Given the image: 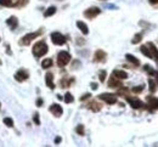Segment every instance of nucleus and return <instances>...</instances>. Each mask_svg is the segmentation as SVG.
<instances>
[{"mask_svg":"<svg viewBox=\"0 0 158 147\" xmlns=\"http://www.w3.org/2000/svg\"><path fill=\"white\" fill-rule=\"evenodd\" d=\"M45 80H46V85H48L50 89H55L54 75H52V73H46V75H45Z\"/></svg>","mask_w":158,"mask_h":147,"instance_id":"2eb2a0df","label":"nucleus"},{"mask_svg":"<svg viewBox=\"0 0 158 147\" xmlns=\"http://www.w3.org/2000/svg\"><path fill=\"white\" fill-rule=\"evenodd\" d=\"M50 112H51L55 117H60L61 114L63 113V109H62V107H61L60 105H57V103H52L51 106H50Z\"/></svg>","mask_w":158,"mask_h":147,"instance_id":"6e6552de","label":"nucleus"},{"mask_svg":"<svg viewBox=\"0 0 158 147\" xmlns=\"http://www.w3.org/2000/svg\"><path fill=\"white\" fill-rule=\"evenodd\" d=\"M88 107H89L91 111H94V112H97V111L101 109V105L96 103V102H91V103H89Z\"/></svg>","mask_w":158,"mask_h":147,"instance_id":"4be33fe9","label":"nucleus"},{"mask_svg":"<svg viewBox=\"0 0 158 147\" xmlns=\"http://www.w3.org/2000/svg\"><path fill=\"white\" fill-rule=\"evenodd\" d=\"M6 23H7L9 26L11 27L12 29H15V28L17 27V24H18V21H17V18H16V17L11 16V17H10V18L7 19V21H6Z\"/></svg>","mask_w":158,"mask_h":147,"instance_id":"a211bd4d","label":"nucleus"},{"mask_svg":"<svg viewBox=\"0 0 158 147\" xmlns=\"http://www.w3.org/2000/svg\"><path fill=\"white\" fill-rule=\"evenodd\" d=\"M90 94H84L83 96H81V97H80V101H84V100H86V99H89L90 97Z\"/></svg>","mask_w":158,"mask_h":147,"instance_id":"2f4dec72","label":"nucleus"},{"mask_svg":"<svg viewBox=\"0 0 158 147\" xmlns=\"http://www.w3.org/2000/svg\"><path fill=\"white\" fill-rule=\"evenodd\" d=\"M125 57H126V60H128L129 62H131L132 64H135V66H139V64H140V61L137 60L135 56L130 55V54H126V55H125Z\"/></svg>","mask_w":158,"mask_h":147,"instance_id":"6ab92c4d","label":"nucleus"},{"mask_svg":"<svg viewBox=\"0 0 158 147\" xmlns=\"http://www.w3.org/2000/svg\"><path fill=\"white\" fill-rule=\"evenodd\" d=\"M113 77H116L117 79H126L128 78V73L124 72V70L116 69V70H113Z\"/></svg>","mask_w":158,"mask_h":147,"instance_id":"4468645a","label":"nucleus"},{"mask_svg":"<svg viewBox=\"0 0 158 147\" xmlns=\"http://www.w3.org/2000/svg\"><path fill=\"white\" fill-rule=\"evenodd\" d=\"M147 102H149V106L152 109L158 108V99L153 97V96H149V97H147Z\"/></svg>","mask_w":158,"mask_h":147,"instance_id":"ddd939ff","label":"nucleus"},{"mask_svg":"<svg viewBox=\"0 0 158 147\" xmlns=\"http://www.w3.org/2000/svg\"><path fill=\"white\" fill-rule=\"evenodd\" d=\"M141 39H142V34L141 33H137V34L134 35V39L131 40V43L132 44H139L141 42Z\"/></svg>","mask_w":158,"mask_h":147,"instance_id":"393cba45","label":"nucleus"},{"mask_svg":"<svg viewBox=\"0 0 158 147\" xmlns=\"http://www.w3.org/2000/svg\"><path fill=\"white\" fill-rule=\"evenodd\" d=\"M142 90H144V85H139V87H135V88L131 89V91H132V93H135V94L141 93Z\"/></svg>","mask_w":158,"mask_h":147,"instance_id":"bb28decb","label":"nucleus"},{"mask_svg":"<svg viewBox=\"0 0 158 147\" xmlns=\"http://www.w3.org/2000/svg\"><path fill=\"white\" fill-rule=\"evenodd\" d=\"M97 88H99V85L96 83H91V89H93V90H96Z\"/></svg>","mask_w":158,"mask_h":147,"instance_id":"473e14b6","label":"nucleus"},{"mask_svg":"<svg viewBox=\"0 0 158 147\" xmlns=\"http://www.w3.org/2000/svg\"><path fill=\"white\" fill-rule=\"evenodd\" d=\"M77 27L80 29V32L83 33V34H88L89 33V28H88V26H86L83 21H78L77 22Z\"/></svg>","mask_w":158,"mask_h":147,"instance_id":"dca6fc26","label":"nucleus"},{"mask_svg":"<svg viewBox=\"0 0 158 147\" xmlns=\"http://www.w3.org/2000/svg\"><path fill=\"white\" fill-rule=\"evenodd\" d=\"M106 60V52L102 51V50H97L94 55V61L95 62H104Z\"/></svg>","mask_w":158,"mask_h":147,"instance_id":"9d476101","label":"nucleus"},{"mask_svg":"<svg viewBox=\"0 0 158 147\" xmlns=\"http://www.w3.org/2000/svg\"><path fill=\"white\" fill-rule=\"evenodd\" d=\"M149 85H150V91L151 93H155L157 90V84L155 83L153 79H149Z\"/></svg>","mask_w":158,"mask_h":147,"instance_id":"b1692460","label":"nucleus"},{"mask_svg":"<svg viewBox=\"0 0 158 147\" xmlns=\"http://www.w3.org/2000/svg\"><path fill=\"white\" fill-rule=\"evenodd\" d=\"M0 5H3V6H11L12 0H0Z\"/></svg>","mask_w":158,"mask_h":147,"instance_id":"cd10ccee","label":"nucleus"},{"mask_svg":"<svg viewBox=\"0 0 158 147\" xmlns=\"http://www.w3.org/2000/svg\"><path fill=\"white\" fill-rule=\"evenodd\" d=\"M100 13H101V10L99 7H90V9H88L84 12V16L86 18H94V17H96Z\"/></svg>","mask_w":158,"mask_h":147,"instance_id":"0eeeda50","label":"nucleus"},{"mask_svg":"<svg viewBox=\"0 0 158 147\" xmlns=\"http://www.w3.org/2000/svg\"><path fill=\"white\" fill-rule=\"evenodd\" d=\"M56 13V7L55 6H50L46 11L44 12V16L45 17H50V16H52V15H55Z\"/></svg>","mask_w":158,"mask_h":147,"instance_id":"aec40b11","label":"nucleus"},{"mask_svg":"<svg viewBox=\"0 0 158 147\" xmlns=\"http://www.w3.org/2000/svg\"><path fill=\"white\" fill-rule=\"evenodd\" d=\"M125 99H126V101H128L129 105L131 106L132 108L137 109V108L144 107V102H142V101H140L139 99H136V97H129V96H126Z\"/></svg>","mask_w":158,"mask_h":147,"instance_id":"423d86ee","label":"nucleus"},{"mask_svg":"<svg viewBox=\"0 0 158 147\" xmlns=\"http://www.w3.org/2000/svg\"><path fill=\"white\" fill-rule=\"evenodd\" d=\"M51 66H52V60H51V58H45L43 62H42V67L45 68V69H46V68H50Z\"/></svg>","mask_w":158,"mask_h":147,"instance_id":"412c9836","label":"nucleus"},{"mask_svg":"<svg viewBox=\"0 0 158 147\" xmlns=\"http://www.w3.org/2000/svg\"><path fill=\"white\" fill-rule=\"evenodd\" d=\"M40 34H42V30H39V32H34V33L26 34L24 37H22L21 40H19V44H21V45H28V44H30V42H32L33 39H35L37 37H39Z\"/></svg>","mask_w":158,"mask_h":147,"instance_id":"7ed1b4c3","label":"nucleus"},{"mask_svg":"<svg viewBox=\"0 0 158 147\" xmlns=\"http://www.w3.org/2000/svg\"><path fill=\"white\" fill-rule=\"evenodd\" d=\"M51 42L55 45H63L66 43V38H65V35H62L61 33L55 32L51 34Z\"/></svg>","mask_w":158,"mask_h":147,"instance_id":"39448f33","label":"nucleus"},{"mask_svg":"<svg viewBox=\"0 0 158 147\" xmlns=\"http://www.w3.org/2000/svg\"><path fill=\"white\" fill-rule=\"evenodd\" d=\"M69 61H71L69 52H67V51L58 52V55H57V64L60 66V67H63V66H66L69 62Z\"/></svg>","mask_w":158,"mask_h":147,"instance_id":"f03ea898","label":"nucleus"},{"mask_svg":"<svg viewBox=\"0 0 158 147\" xmlns=\"http://www.w3.org/2000/svg\"><path fill=\"white\" fill-rule=\"evenodd\" d=\"M48 50H49V48H48L46 43L45 42H38V43L34 44V46L32 49V52H33V55L35 57H42L48 52Z\"/></svg>","mask_w":158,"mask_h":147,"instance_id":"f257e3e1","label":"nucleus"},{"mask_svg":"<svg viewBox=\"0 0 158 147\" xmlns=\"http://www.w3.org/2000/svg\"><path fill=\"white\" fill-rule=\"evenodd\" d=\"M108 87L110 88H120L123 87V84L119 82V79H117L116 77H111V79L108 80Z\"/></svg>","mask_w":158,"mask_h":147,"instance_id":"f8f14e48","label":"nucleus"},{"mask_svg":"<svg viewBox=\"0 0 158 147\" xmlns=\"http://www.w3.org/2000/svg\"><path fill=\"white\" fill-rule=\"evenodd\" d=\"M99 99L105 101V102L108 103V105H113L117 102V96L113 94H108V93H104V94L99 95Z\"/></svg>","mask_w":158,"mask_h":147,"instance_id":"20e7f679","label":"nucleus"},{"mask_svg":"<svg viewBox=\"0 0 158 147\" xmlns=\"http://www.w3.org/2000/svg\"><path fill=\"white\" fill-rule=\"evenodd\" d=\"M42 105H43V100H42V99H39V100L37 101V106H38V107H40Z\"/></svg>","mask_w":158,"mask_h":147,"instance_id":"72a5a7b5","label":"nucleus"},{"mask_svg":"<svg viewBox=\"0 0 158 147\" xmlns=\"http://www.w3.org/2000/svg\"><path fill=\"white\" fill-rule=\"evenodd\" d=\"M106 75H107V73H106V70H101L100 72V75H99V78H100V82H105L106 80Z\"/></svg>","mask_w":158,"mask_h":147,"instance_id":"c85d7f7f","label":"nucleus"},{"mask_svg":"<svg viewBox=\"0 0 158 147\" xmlns=\"http://www.w3.org/2000/svg\"><path fill=\"white\" fill-rule=\"evenodd\" d=\"M150 4H158V0H149Z\"/></svg>","mask_w":158,"mask_h":147,"instance_id":"f704fd0d","label":"nucleus"},{"mask_svg":"<svg viewBox=\"0 0 158 147\" xmlns=\"http://www.w3.org/2000/svg\"><path fill=\"white\" fill-rule=\"evenodd\" d=\"M60 141H61V138H56V139H55V142H56V144H58Z\"/></svg>","mask_w":158,"mask_h":147,"instance_id":"c9c22d12","label":"nucleus"},{"mask_svg":"<svg viewBox=\"0 0 158 147\" xmlns=\"http://www.w3.org/2000/svg\"><path fill=\"white\" fill-rule=\"evenodd\" d=\"M4 124L6 126H9V128H12V126H13V120L11 118L6 117V118H4Z\"/></svg>","mask_w":158,"mask_h":147,"instance_id":"a878e982","label":"nucleus"},{"mask_svg":"<svg viewBox=\"0 0 158 147\" xmlns=\"http://www.w3.org/2000/svg\"><path fill=\"white\" fill-rule=\"evenodd\" d=\"M140 51L144 54L146 57L153 60V56H152V54H151V51H150V49H149V46H147V45H142V46L140 48Z\"/></svg>","mask_w":158,"mask_h":147,"instance_id":"f3484780","label":"nucleus"},{"mask_svg":"<svg viewBox=\"0 0 158 147\" xmlns=\"http://www.w3.org/2000/svg\"><path fill=\"white\" fill-rule=\"evenodd\" d=\"M147 46H149V49H150V51H151V54H152V56H153V60H156V61H158V49L156 48V45L153 44V43H147Z\"/></svg>","mask_w":158,"mask_h":147,"instance_id":"9b49d317","label":"nucleus"},{"mask_svg":"<svg viewBox=\"0 0 158 147\" xmlns=\"http://www.w3.org/2000/svg\"><path fill=\"white\" fill-rule=\"evenodd\" d=\"M33 121L37 125H40V119H39V114L38 113H34V115H33Z\"/></svg>","mask_w":158,"mask_h":147,"instance_id":"7c9ffc66","label":"nucleus"},{"mask_svg":"<svg viewBox=\"0 0 158 147\" xmlns=\"http://www.w3.org/2000/svg\"><path fill=\"white\" fill-rule=\"evenodd\" d=\"M0 64H1V61H0Z\"/></svg>","mask_w":158,"mask_h":147,"instance_id":"e433bc0d","label":"nucleus"},{"mask_svg":"<svg viewBox=\"0 0 158 147\" xmlns=\"http://www.w3.org/2000/svg\"><path fill=\"white\" fill-rule=\"evenodd\" d=\"M75 131H77L79 135H84V126L81 125V124H79L77 128H75Z\"/></svg>","mask_w":158,"mask_h":147,"instance_id":"c756f323","label":"nucleus"},{"mask_svg":"<svg viewBox=\"0 0 158 147\" xmlns=\"http://www.w3.org/2000/svg\"><path fill=\"white\" fill-rule=\"evenodd\" d=\"M28 78V73L26 72V70H23V69H19L18 72L15 74V79L17 80V82H24Z\"/></svg>","mask_w":158,"mask_h":147,"instance_id":"1a4fd4ad","label":"nucleus"},{"mask_svg":"<svg viewBox=\"0 0 158 147\" xmlns=\"http://www.w3.org/2000/svg\"><path fill=\"white\" fill-rule=\"evenodd\" d=\"M63 100H65V102H66V103H72L73 101H74V97L72 96V94H71V93H67V94L65 95Z\"/></svg>","mask_w":158,"mask_h":147,"instance_id":"5701e85b","label":"nucleus"}]
</instances>
